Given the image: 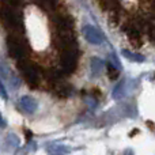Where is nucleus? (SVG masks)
Instances as JSON below:
<instances>
[{"label":"nucleus","instance_id":"nucleus-1","mask_svg":"<svg viewBox=\"0 0 155 155\" xmlns=\"http://www.w3.org/2000/svg\"><path fill=\"white\" fill-rule=\"evenodd\" d=\"M0 19L5 29L11 31V34H19L23 31V18L22 14L15 10V7L0 8Z\"/></svg>","mask_w":155,"mask_h":155},{"label":"nucleus","instance_id":"nucleus-2","mask_svg":"<svg viewBox=\"0 0 155 155\" xmlns=\"http://www.w3.org/2000/svg\"><path fill=\"white\" fill-rule=\"evenodd\" d=\"M7 49L8 53L14 59H26V54L29 53V46L26 41L21 37L19 34H10L7 38Z\"/></svg>","mask_w":155,"mask_h":155},{"label":"nucleus","instance_id":"nucleus-3","mask_svg":"<svg viewBox=\"0 0 155 155\" xmlns=\"http://www.w3.org/2000/svg\"><path fill=\"white\" fill-rule=\"evenodd\" d=\"M18 68L22 72V75H23L26 83L30 86V87L31 88L38 87L40 80H41V74H40L38 67H35V65L33 64V63H30L29 60L22 59L18 61Z\"/></svg>","mask_w":155,"mask_h":155},{"label":"nucleus","instance_id":"nucleus-4","mask_svg":"<svg viewBox=\"0 0 155 155\" xmlns=\"http://www.w3.org/2000/svg\"><path fill=\"white\" fill-rule=\"evenodd\" d=\"M78 60H79V52L76 48H70L63 51L61 53V72L72 74L78 67Z\"/></svg>","mask_w":155,"mask_h":155},{"label":"nucleus","instance_id":"nucleus-5","mask_svg":"<svg viewBox=\"0 0 155 155\" xmlns=\"http://www.w3.org/2000/svg\"><path fill=\"white\" fill-rule=\"evenodd\" d=\"M82 33H83V37H84L90 44H94V45H98V44H101L102 41H104V34H102L97 27L90 26V25L83 27Z\"/></svg>","mask_w":155,"mask_h":155},{"label":"nucleus","instance_id":"nucleus-6","mask_svg":"<svg viewBox=\"0 0 155 155\" xmlns=\"http://www.w3.org/2000/svg\"><path fill=\"white\" fill-rule=\"evenodd\" d=\"M19 105L22 106V109L25 110L26 113H29V114H33V113L37 110V101H35L33 97L30 95H23L21 98V101H19Z\"/></svg>","mask_w":155,"mask_h":155},{"label":"nucleus","instance_id":"nucleus-7","mask_svg":"<svg viewBox=\"0 0 155 155\" xmlns=\"http://www.w3.org/2000/svg\"><path fill=\"white\" fill-rule=\"evenodd\" d=\"M99 5L102 10L109 11V12L116 14L120 10V3L118 0H99Z\"/></svg>","mask_w":155,"mask_h":155},{"label":"nucleus","instance_id":"nucleus-8","mask_svg":"<svg viewBox=\"0 0 155 155\" xmlns=\"http://www.w3.org/2000/svg\"><path fill=\"white\" fill-rule=\"evenodd\" d=\"M71 93H72V87H71L70 84H67V83H60V82L56 83V94H57V97L65 98V97L71 95Z\"/></svg>","mask_w":155,"mask_h":155},{"label":"nucleus","instance_id":"nucleus-9","mask_svg":"<svg viewBox=\"0 0 155 155\" xmlns=\"http://www.w3.org/2000/svg\"><path fill=\"white\" fill-rule=\"evenodd\" d=\"M90 68H91L93 76H99L102 72V68H104V61L99 60L98 57H93L90 61Z\"/></svg>","mask_w":155,"mask_h":155},{"label":"nucleus","instance_id":"nucleus-10","mask_svg":"<svg viewBox=\"0 0 155 155\" xmlns=\"http://www.w3.org/2000/svg\"><path fill=\"white\" fill-rule=\"evenodd\" d=\"M123 56L125 59H128L129 61H135V63H143L144 61V56L140 53H134V52L128 51V49H123Z\"/></svg>","mask_w":155,"mask_h":155},{"label":"nucleus","instance_id":"nucleus-11","mask_svg":"<svg viewBox=\"0 0 155 155\" xmlns=\"http://www.w3.org/2000/svg\"><path fill=\"white\" fill-rule=\"evenodd\" d=\"M48 153L51 155H65L70 153V148L65 147V146H61V144H52L51 147L48 148Z\"/></svg>","mask_w":155,"mask_h":155},{"label":"nucleus","instance_id":"nucleus-12","mask_svg":"<svg viewBox=\"0 0 155 155\" xmlns=\"http://www.w3.org/2000/svg\"><path fill=\"white\" fill-rule=\"evenodd\" d=\"M38 4L46 11H51V10H54L57 5V0H37Z\"/></svg>","mask_w":155,"mask_h":155},{"label":"nucleus","instance_id":"nucleus-13","mask_svg":"<svg viewBox=\"0 0 155 155\" xmlns=\"http://www.w3.org/2000/svg\"><path fill=\"white\" fill-rule=\"evenodd\" d=\"M118 75H120V68H117L112 63H109L107 64V76H109V79L116 80L118 78Z\"/></svg>","mask_w":155,"mask_h":155},{"label":"nucleus","instance_id":"nucleus-14","mask_svg":"<svg viewBox=\"0 0 155 155\" xmlns=\"http://www.w3.org/2000/svg\"><path fill=\"white\" fill-rule=\"evenodd\" d=\"M123 87H124V82L118 83V84L116 86V88L113 90V98L118 99L121 95H123Z\"/></svg>","mask_w":155,"mask_h":155},{"label":"nucleus","instance_id":"nucleus-15","mask_svg":"<svg viewBox=\"0 0 155 155\" xmlns=\"http://www.w3.org/2000/svg\"><path fill=\"white\" fill-rule=\"evenodd\" d=\"M0 4L4 7H15L16 4H19V0H0Z\"/></svg>","mask_w":155,"mask_h":155},{"label":"nucleus","instance_id":"nucleus-16","mask_svg":"<svg viewBox=\"0 0 155 155\" xmlns=\"http://www.w3.org/2000/svg\"><path fill=\"white\" fill-rule=\"evenodd\" d=\"M0 98L5 99V101H7V99H8L7 90H5V87H4V84H3V82H2V80H0Z\"/></svg>","mask_w":155,"mask_h":155},{"label":"nucleus","instance_id":"nucleus-17","mask_svg":"<svg viewBox=\"0 0 155 155\" xmlns=\"http://www.w3.org/2000/svg\"><path fill=\"white\" fill-rule=\"evenodd\" d=\"M91 95H93L94 98H101L102 93L98 90V88H93V90H91Z\"/></svg>","mask_w":155,"mask_h":155},{"label":"nucleus","instance_id":"nucleus-18","mask_svg":"<svg viewBox=\"0 0 155 155\" xmlns=\"http://www.w3.org/2000/svg\"><path fill=\"white\" fill-rule=\"evenodd\" d=\"M0 125H4V121H3V118H2V114H0Z\"/></svg>","mask_w":155,"mask_h":155}]
</instances>
